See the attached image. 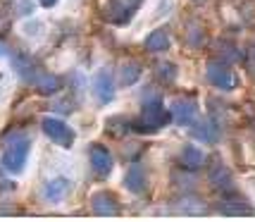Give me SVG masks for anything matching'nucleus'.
<instances>
[{
  "label": "nucleus",
  "mask_w": 255,
  "mask_h": 222,
  "mask_svg": "<svg viewBox=\"0 0 255 222\" xmlns=\"http://www.w3.org/2000/svg\"><path fill=\"white\" fill-rule=\"evenodd\" d=\"M169 120H172V117H169V110L165 108V103H162V100H150V103L143 105L141 117H138L131 127L138 129V132H157V129H162Z\"/></svg>",
  "instance_id": "nucleus-1"
},
{
  "label": "nucleus",
  "mask_w": 255,
  "mask_h": 222,
  "mask_svg": "<svg viewBox=\"0 0 255 222\" xmlns=\"http://www.w3.org/2000/svg\"><path fill=\"white\" fill-rule=\"evenodd\" d=\"M29 151H31V144H29V139H17V141H12L5 151H2V158H0V163L2 167L12 172V175H19L26 165V160H29Z\"/></svg>",
  "instance_id": "nucleus-2"
},
{
  "label": "nucleus",
  "mask_w": 255,
  "mask_h": 222,
  "mask_svg": "<svg viewBox=\"0 0 255 222\" xmlns=\"http://www.w3.org/2000/svg\"><path fill=\"white\" fill-rule=\"evenodd\" d=\"M205 79H208L210 86H215V89H220V91H234L236 84H239L234 69H229L224 62H210V65L205 67Z\"/></svg>",
  "instance_id": "nucleus-3"
},
{
  "label": "nucleus",
  "mask_w": 255,
  "mask_h": 222,
  "mask_svg": "<svg viewBox=\"0 0 255 222\" xmlns=\"http://www.w3.org/2000/svg\"><path fill=\"white\" fill-rule=\"evenodd\" d=\"M41 127H43L45 136H48L53 144L62 146V148H69V146L74 144V132H72V127L67 122H62V120H57V117H43Z\"/></svg>",
  "instance_id": "nucleus-4"
},
{
  "label": "nucleus",
  "mask_w": 255,
  "mask_h": 222,
  "mask_svg": "<svg viewBox=\"0 0 255 222\" xmlns=\"http://www.w3.org/2000/svg\"><path fill=\"white\" fill-rule=\"evenodd\" d=\"M198 112V105L193 98H174L169 105V117H174L177 124H191Z\"/></svg>",
  "instance_id": "nucleus-5"
},
{
  "label": "nucleus",
  "mask_w": 255,
  "mask_h": 222,
  "mask_svg": "<svg viewBox=\"0 0 255 222\" xmlns=\"http://www.w3.org/2000/svg\"><path fill=\"white\" fill-rule=\"evenodd\" d=\"M91 167H93V172L98 175V177H108L110 175V170H112V156H110V151L105 148V146H91Z\"/></svg>",
  "instance_id": "nucleus-6"
},
{
  "label": "nucleus",
  "mask_w": 255,
  "mask_h": 222,
  "mask_svg": "<svg viewBox=\"0 0 255 222\" xmlns=\"http://www.w3.org/2000/svg\"><path fill=\"white\" fill-rule=\"evenodd\" d=\"M91 208L96 215H117L120 213V206H117V199L112 196L110 191H98L91 196Z\"/></svg>",
  "instance_id": "nucleus-7"
},
{
  "label": "nucleus",
  "mask_w": 255,
  "mask_h": 222,
  "mask_svg": "<svg viewBox=\"0 0 255 222\" xmlns=\"http://www.w3.org/2000/svg\"><path fill=\"white\" fill-rule=\"evenodd\" d=\"M210 184L215 191H222V194H234V179L229 175V170L222 163H215L210 167Z\"/></svg>",
  "instance_id": "nucleus-8"
},
{
  "label": "nucleus",
  "mask_w": 255,
  "mask_h": 222,
  "mask_svg": "<svg viewBox=\"0 0 255 222\" xmlns=\"http://www.w3.org/2000/svg\"><path fill=\"white\" fill-rule=\"evenodd\" d=\"M93 93H96V98L100 103H110L115 98V81H112L108 69H103V72L96 74V79H93Z\"/></svg>",
  "instance_id": "nucleus-9"
},
{
  "label": "nucleus",
  "mask_w": 255,
  "mask_h": 222,
  "mask_svg": "<svg viewBox=\"0 0 255 222\" xmlns=\"http://www.w3.org/2000/svg\"><path fill=\"white\" fill-rule=\"evenodd\" d=\"M31 84L43 96H53V93L60 91V79L55 74H50V72H43V69H36V74L31 77Z\"/></svg>",
  "instance_id": "nucleus-10"
},
{
  "label": "nucleus",
  "mask_w": 255,
  "mask_h": 222,
  "mask_svg": "<svg viewBox=\"0 0 255 222\" xmlns=\"http://www.w3.org/2000/svg\"><path fill=\"white\" fill-rule=\"evenodd\" d=\"M69 189H72V184L67 179H62V177L50 179V182H45V187H43V199L48 203H60L69 194Z\"/></svg>",
  "instance_id": "nucleus-11"
},
{
  "label": "nucleus",
  "mask_w": 255,
  "mask_h": 222,
  "mask_svg": "<svg viewBox=\"0 0 255 222\" xmlns=\"http://www.w3.org/2000/svg\"><path fill=\"white\" fill-rule=\"evenodd\" d=\"M179 163L184 170H191V172H196L203 167L205 163V156H203V151H200L198 146H184V151H181V156H179Z\"/></svg>",
  "instance_id": "nucleus-12"
},
{
  "label": "nucleus",
  "mask_w": 255,
  "mask_h": 222,
  "mask_svg": "<svg viewBox=\"0 0 255 222\" xmlns=\"http://www.w3.org/2000/svg\"><path fill=\"white\" fill-rule=\"evenodd\" d=\"M124 187L133 194H143L145 191V172L141 165H131L127 177H124Z\"/></svg>",
  "instance_id": "nucleus-13"
},
{
  "label": "nucleus",
  "mask_w": 255,
  "mask_h": 222,
  "mask_svg": "<svg viewBox=\"0 0 255 222\" xmlns=\"http://www.w3.org/2000/svg\"><path fill=\"white\" fill-rule=\"evenodd\" d=\"M145 48H148L150 53H162V50H167V48H169V33L162 31V29L148 33V38H145Z\"/></svg>",
  "instance_id": "nucleus-14"
},
{
  "label": "nucleus",
  "mask_w": 255,
  "mask_h": 222,
  "mask_svg": "<svg viewBox=\"0 0 255 222\" xmlns=\"http://www.w3.org/2000/svg\"><path fill=\"white\" fill-rule=\"evenodd\" d=\"M193 136L200 139V141H205V144H215V141L220 139V129L210 122H203V124H196V127H193Z\"/></svg>",
  "instance_id": "nucleus-15"
},
{
  "label": "nucleus",
  "mask_w": 255,
  "mask_h": 222,
  "mask_svg": "<svg viewBox=\"0 0 255 222\" xmlns=\"http://www.w3.org/2000/svg\"><path fill=\"white\" fill-rule=\"evenodd\" d=\"M105 17L110 22H124L129 17V10H127V5H124L122 0H110L105 5Z\"/></svg>",
  "instance_id": "nucleus-16"
},
{
  "label": "nucleus",
  "mask_w": 255,
  "mask_h": 222,
  "mask_svg": "<svg viewBox=\"0 0 255 222\" xmlns=\"http://www.w3.org/2000/svg\"><path fill=\"white\" fill-rule=\"evenodd\" d=\"M138 77H141L138 62H124L122 69H120V84H122V86H131V84L138 81Z\"/></svg>",
  "instance_id": "nucleus-17"
},
{
  "label": "nucleus",
  "mask_w": 255,
  "mask_h": 222,
  "mask_svg": "<svg viewBox=\"0 0 255 222\" xmlns=\"http://www.w3.org/2000/svg\"><path fill=\"white\" fill-rule=\"evenodd\" d=\"M157 77L162 79V81H174L177 69H174V65H169V62H162V65L157 67Z\"/></svg>",
  "instance_id": "nucleus-18"
},
{
  "label": "nucleus",
  "mask_w": 255,
  "mask_h": 222,
  "mask_svg": "<svg viewBox=\"0 0 255 222\" xmlns=\"http://www.w3.org/2000/svg\"><path fill=\"white\" fill-rule=\"evenodd\" d=\"M55 2H57V0H41V5H43V7H53Z\"/></svg>",
  "instance_id": "nucleus-19"
}]
</instances>
